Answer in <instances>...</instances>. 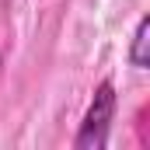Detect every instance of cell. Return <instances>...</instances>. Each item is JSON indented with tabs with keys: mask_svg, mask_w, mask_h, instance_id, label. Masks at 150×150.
I'll list each match as a JSON object with an SVG mask.
<instances>
[{
	"mask_svg": "<svg viewBox=\"0 0 150 150\" xmlns=\"http://www.w3.org/2000/svg\"><path fill=\"white\" fill-rule=\"evenodd\" d=\"M115 105H119L115 84L112 80H101L98 91H94V98H91V105H87V112H84V119H80V129H77V136H74L77 150L108 147V129H112V122H115Z\"/></svg>",
	"mask_w": 150,
	"mask_h": 150,
	"instance_id": "cell-1",
	"label": "cell"
},
{
	"mask_svg": "<svg viewBox=\"0 0 150 150\" xmlns=\"http://www.w3.org/2000/svg\"><path fill=\"white\" fill-rule=\"evenodd\" d=\"M150 18L143 14L140 21H136V32H133V42H129V63L136 67V70H147L150 59H147V42H150Z\"/></svg>",
	"mask_w": 150,
	"mask_h": 150,
	"instance_id": "cell-2",
	"label": "cell"
}]
</instances>
